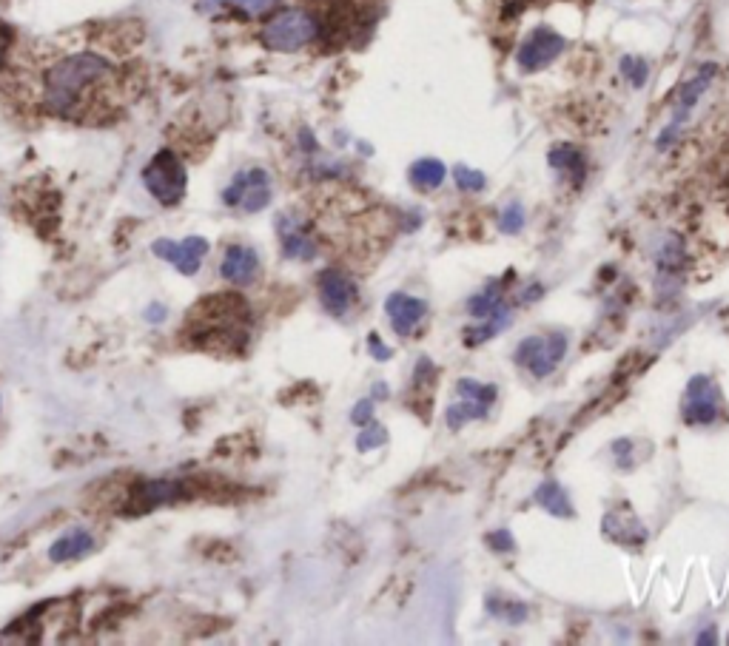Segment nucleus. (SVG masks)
Masks as SVG:
<instances>
[{
	"label": "nucleus",
	"instance_id": "nucleus-16",
	"mask_svg": "<svg viewBox=\"0 0 729 646\" xmlns=\"http://www.w3.org/2000/svg\"><path fill=\"white\" fill-rule=\"evenodd\" d=\"M533 501H536L539 507H544V510H547V513H550L553 518L576 516V507H573V501H570L567 490L561 487L559 481L547 479L544 484H539V487H536V496H533Z\"/></svg>",
	"mask_w": 729,
	"mask_h": 646
},
{
	"label": "nucleus",
	"instance_id": "nucleus-7",
	"mask_svg": "<svg viewBox=\"0 0 729 646\" xmlns=\"http://www.w3.org/2000/svg\"><path fill=\"white\" fill-rule=\"evenodd\" d=\"M718 413H721V393L715 388L710 376L698 373L692 376L690 385H687V396H684V405H681V416L690 427H707L718 422Z\"/></svg>",
	"mask_w": 729,
	"mask_h": 646
},
{
	"label": "nucleus",
	"instance_id": "nucleus-1",
	"mask_svg": "<svg viewBox=\"0 0 729 646\" xmlns=\"http://www.w3.org/2000/svg\"><path fill=\"white\" fill-rule=\"evenodd\" d=\"M117 69L109 57L77 49L55 57L40 72V106L55 117L94 120V114L114 109Z\"/></svg>",
	"mask_w": 729,
	"mask_h": 646
},
{
	"label": "nucleus",
	"instance_id": "nucleus-31",
	"mask_svg": "<svg viewBox=\"0 0 729 646\" xmlns=\"http://www.w3.org/2000/svg\"><path fill=\"white\" fill-rule=\"evenodd\" d=\"M368 353L374 356L376 362H388V359L393 356V348H388V345L382 342V336H379V333L371 331L368 333Z\"/></svg>",
	"mask_w": 729,
	"mask_h": 646
},
{
	"label": "nucleus",
	"instance_id": "nucleus-28",
	"mask_svg": "<svg viewBox=\"0 0 729 646\" xmlns=\"http://www.w3.org/2000/svg\"><path fill=\"white\" fill-rule=\"evenodd\" d=\"M524 228V205L522 203H510L502 211V217H499V231L507 234V237H513V234H519Z\"/></svg>",
	"mask_w": 729,
	"mask_h": 646
},
{
	"label": "nucleus",
	"instance_id": "nucleus-8",
	"mask_svg": "<svg viewBox=\"0 0 729 646\" xmlns=\"http://www.w3.org/2000/svg\"><path fill=\"white\" fill-rule=\"evenodd\" d=\"M561 52H564V37L559 32H553L550 26H539L519 46L516 63H519L522 72H539L544 66H550Z\"/></svg>",
	"mask_w": 729,
	"mask_h": 646
},
{
	"label": "nucleus",
	"instance_id": "nucleus-21",
	"mask_svg": "<svg viewBox=\"0 0 729 646\" xmlns=\"http://www.w3.org/2000/svg\"><path fill=\"white\" fill-rule=\"evenodd\" d=\"M510 322H513V311H510L507 305H502L496 314L482 319V325H476V328L465 331V345H482L487 339H493L499 331H505Z\"/></svg>",
	"mask_w": 729,
	"mask_h": 646
},
{
	"label": "nucleus",
	"instance_id": "nucleus-5",
	"mask_svg": "<svg viewBox=\"0 0 729 646\" xmlns=\"http://www.w3.org/2000/svg\"><path fill=\"white\" fill-rule=\"evenodd\" d=\"M567 353V333H547V336H524L513 351V362L530 370L533 379H547L559 368Z\"/></svg>",
	"mask_w": 729,
	"mask_h": 646
},
{
	"label": "nucleus",
	"instance_id": "nucleus-2",
	"mask_svg": "<svg viewBox=\"0 0 729 646\" xmlns=\"http://www.w3.org/2000/svg\"><path fill=\"white\" fill-rule=\"evenodd\" d=\"M248 308L240 296H211L191 308L186 328L180 333L191 348L211 353L243 351L248 339Z\"/></svg>",
	"mask_w": 729,
	"mask_h": 646
},
{
	"label": "nucleus",
	"instance_id": "nucleus-13",
	"mask_svg": "<svg viewBox=\"0 0 729 646\" xmlns=\"http://www.w3.org/2000/svg\"><path fill=\"white\" fill-rule=\"evenodd\" d=\"M220 274H223L231 285H237V288L251 285L254 279L260 277V257H257V251L248 248V245H231V248L223 254Z\"/></svg>",
	"mask_w": 729,
	"mask_h": 646
},
{
	"label": "nucleus",
	"instance_id": "nucleus-22",
	"mask_svg": "<svg viewBox=\"0 0 729 646\" xmlns=\"http://www.w3.org/2000/svg\"><path fill=\"white\" fill-rule=\"evenodd\" d=\"M487 416H490V410L476 405V402H470V399H459V402H453L445 410V419H448V425L453 430H459V427L468 425V422H476V419H487Z\"/></svg>",
	"mask_w": 729,
	"mask_h": 646
},
{
	"label": "nucleus",
	"instance_id": "nucleus-25",
	"mask_svg": "<svg viewBox=\"0 0 729 646\" xmlns=\"http://www.w3.org/2000/svg\"><path fill=\"white\" fill-rule=\"evenodd\" d=\"M382 444H388V430H385V425H379V422L371 419L368 425L362 427V433L356 436V450L359 453H368V450H376Z\"/></svg>",
	"mask_w": 729,
	"mask_h": 646
},
{
	"label": "nucleus",
	"instance_id": "nucleus-27",
	"mask_svg": "<svg viewBox=\"0 0 729 646\" xmlns=\"http://www.w3.org/2000/svg\"><path fill=\"white\" fill-rule=\"evenodd\" d=\"M621 72L630 80L633 89H641L647 83V77H650V63L644 57H624L621 60Z\"/></svg>",
	"mask_w": 729,
	"mask_h": 646
},
{
	"label": "nucleus",
	"instance_id": "nucleus-35",
	"mask_svg": "<svg viewBox=\"0 0 729 646\" xmlns=\"http://www.w3.org/2000/svg\"><path fill=\"white\" fill-rule=\"evenodd\" d=\"M6 52V32H3V26H0V57Z\"/></svg>",
	"mask_w": 729,
	"mask_h": 646
},
{
	"label": "nucleus",
	"instance_id": "nucleus-11",
	"mask_svg": "<svg viewBox=\"0 0 729 646\" xmlns=\"http://www.w3.org/2000/svg\"><path fill=\"white\" fill-rule=\"evenodd\" d=\"M151 251H154L160 259L171 262L180 274L191 277V274H197L200 265H203V257L208 254V242L203 240V237H186L183 242L157 240Z\"/></svg>",
	"mask_w": 729,
	"mask_h": 646
},
{
	"label": "nucleus",
	"instance_id": "nucleus-20",
	"mask_svg": "<svg viewBox=\"0 0 729 646\" xmlns=\"http://www.w3.org/2000/svg\"><path fill=\"white\" fill-rule=\"evenodd\" d=\"M505 302V291H502V282H493V285H487L485 291H479V294H473L468 299V314L473 319H487V316H493Z\"/></svg>",
	"mask_w": 729,
	"mask_h": 646
},
{
	"label": "nucleus",
	"instance_id": "nucleus-34",
	"mask_svg": "<svg viewBox=\"0 0 729 646\" xmlns=\"http://www.w3.org/2000/svg\"><path fill=\"white\" fill-rule=\"evenodd\" d=\"M388 396H391L388 385H382V382H379V385H374V399H379V402H382V399H388Z\"/></svg>",
	"mask_w": 729,
	"mask_h": 646
},
{
	"label": "nucleus",
	"instance_id": "nucleus-3",
	"mask_svg": "<svg viewBox=\"0 0 729 646\" xmlns=\"http://www.w3.org/2000/svg\"><path fill=\"white\" fill-rule=\"evenodd\" d=\"M322 35V20L308 9H282L262 26L260 40L274 52H300Z\"/></svg>",
	"mask_w": 729,
	"mask_h": 646
},
{
	"label": "nucleus",
	"instance_id": "nucleus-29",
	"mask_svg": "<svg viewBox=\"0 0 729 646\" xmlns=\"http://www.w3.org/2000/svg\"><path fill=\"white\" fill-rule=\"evenodd\" d=\"M487 547L493 553H513L516 550V538H513L510 530H493V533H487Z\"/></svg>",
	"mask_w": 729,
	"mask_h": 646
},
{
	"label": "nucleus",
	"instance_id": "nucleus-26",
	"mask_svg": "<svg viewBox=\"0 0 729 646\" xmlns=\"http://www.w3.org/2000/svg\"><path fill=\"white\" fill-rule=\"evenodd\" d=\"M453 180H456V185H459L462 191H468V194H479V191H485V185H487L485 174H482V171H476V168H468V166L453 168Z\"/></svg>",
	"mask_w": 729,
	"mask_h": 646
},
{
	"label": "nucleus",
	"instance_id": "nucleus-24",
	"mask_svg": "<svg viewBox=\"0 0 729 646\" xmlns=\"http://www.w3.org/2000/svg\"><path fill=\"white\" fill-rule=\"evenodd\" d=\"M487 612L502 618L507 624H522L527 618V607L519 604V601H502V595H490L487 598Z\"/></svg>",
	"mask_w": 729,
	"mask_h": 646
},
{
	"label": "nucleus",
	"instance_id": "nucleus-18",
	"mask_svg": "<svg viewBox=\"0 0 729 646\" xmlns=\"http://www.w3.org/2000/svg\"><path fill=\"white\" fill-rule=\"evenodd\" d=\"M408 177H411V183L416 188H422V191H433V188H439V185L445 183V177H448V168L442 160H436V157H422V160H416L408 171Z\"/></svg>",
	"mask_w": 729,
	"mask_h": 646
},
{
	"label": "nucleus",
	"instance_id": "nucleus-14",
	"mask_svg": "<svg viewBox=\"0 0 729 646\" xmlns=\"http://www.w3.org/2000/svg\"><path fill=\"white\" fill-rule=\"evenodd\" d=\"M197 6L211 18H223V15L262 18L277 6V0H197Z\"/></svg>",
	"mask_w": 729,
	"mask_h": 646
},
{
	"label": "nucleus",
	"instance_id": "nucleus-23",
	"mask_svg": "<svg viewBox=\"0 0 729 646\" xmlns=\"http://www.w3.org/2000/svg\"><path fill=\"white\" fill-rule=\"evenodd\" d=\"M456 393H459V399H470V402H476V405L490 410L493 402H496V396H499V388L496 385H482L476 379H459L456 382Z\"/></svg>",
	"mask_w": 729,
	"mask_h": 646
},
{
	"label": "nucleus",
	"instance_id": "nucleus-9",
	"mask_svg": "<svg viewBox=\"0 0 729 646\" xmlns=\"http://www.w3.org/2000/svg\"><path fill=\"white\" fill-rule=\"evenodd\" d=\"M319 302L331 316H345L356 302V282L342 268H325L317 279Z\"/></svg>",
	"mask_w": 729,
	"mask_h": 646
},
{
	"label": "nucleus",
	"instance_id": "nucleus-10",
	"mask_svg": "<svg viewBox=\"0 0 729 646\" xmlns=\"http://www.w3.org/2000/svg\"><path fill=\"white\" fill-rule=\"evenodd\" d=\"M385 314L391 319L393 333L399 339H408L416 331V325H422V319L428 316V302L419 296L405 294V291H393L385 299Z\"/></svg>",
	"mask_w": 729,
	"mask_h": 646
},
{
	"label": "nucleus",
	"instance_id": "nucleus-6",
	"mask_svg": "<svg viewBox=\"0 0 729 646\" xmlns=\"http://www.w3.org/2000/svg\"><path fill=\"white\" fill-rule=\"evenodd\" d=\"M223 203L243 208L245 214H257L271 203V177L262 168H248L234 177V183L223 191Z\"/></svg>",
	"mask_w": 729,
	"mask_h": 646
},
{
	"label": "nucleus",
	"instance_id": "nucleus-17",
	"mask_svg": "<svg viewBox=\"0 0 729 646\" xmlns=\"http://www.w3.org/2000/svg\"><path fill=\"white\" fill-rule=\"evenodd\" d=\"M94 547V538L92 533H86V530H72V533H66V536H60L49 547V558L55 561V564H66V561H77V558H83L86 553H92Z\"/></svg>",
	"mask_w": 729,
	"mask_h": 646
},
{
	"label": "nucleus",
	"instance_id": "nucleus-32",
	"mask_svg": "<svg viewBox=\"0 0 729 646\" xmlns=\"http://www.w3.org/2000/svg\"><path fill=\"white\" fill-rule=\"evenodd\" d=\"M371 419H374V399H362V402H356V407L351 410V422H354L356 427H365Z\"/></svg>",
	"mask_w": 729,
	"mask_h": 646
},
{
	"label": "nucleus",
	"instance_id": "nucleus-12",
	"mask_svg": "<svg viewBox=\"0 0 729 646\" xmlns=\"http://www.w3.org/2000/svg\"><path fill=\"white\" fill-rule=\"evenodd\" d=\"M277 234L282 242V257L297 259V262H311L317 257V242L308 234V225L297 220V214H280L277 217Z\"/></svg>",
	"mask_w": 729,
	"mask_h": 646
},
{
	"label": "nucleus",
	"instance_id": "nucleus-15",
	"mask_svg": "<svg viewBox=\"0 0 729 646\" xmlns=\"http://www.w3.org/2000/svg\"><path fill=\"white\" fill-rule=\"evenodd\" d=\"M718 74V66L715 63H704L701 66V72L692 77L690 83L678 92V106H675V117H673V126L678 129L687 117H690V111L695 109V103L701 100V94L710 89L712 77Z\"/></svg>",
	"mask_w": 729,
	"mask_h": 646
},
{
	"label": "nucleus",
	"instance_id": "nucleus-30",
	"mask_svg": "<svg viewBox=\"0 0 729 646\" xmlns=\"http://www.w3.org/2000/svg\"><path fill=\"white\" fill-rule=\"evenodd\" d=\"M613 456L621 470H630L633 467V439H618L613 442Z\"/></svg>",
	"mask_w": 729,
	"mask_h": 646
},
{
	"label": "nucleus",
	"instance_id": "nucleus-19",
	"mask_svg": "<svg viewBox=\"0 0 729 646\" xmlns=\"http://www.w3.org/2000/svg\"><path fill=\"white\" fill-rule=\"evenodd\" d=\"M550 168H556L561 174H567V177H573L576 183L584 180V154H581L579 148L570 146V143H561L550 151Z\"/></svg>",
	"mask_w": 729,
	"mask_h": 646
},
{
	"label": "nucleus",
	"instance_id": "nucleus-33",
	"mask_svg": "<svg viewBox=\"0 0 729 646\" xmlns=\"http://www.w3.org/2000/svg\"><path fill=\"white\" fill-rule=\"evenodd\" d=\"M715 641H718V635H715V629H704V632H701V635H698V638H695V644H715Z\"/></svg>",
	"mask_w": 729,
	"mask_h": 646
},
{
	"label": "nucleus",
	"instance_id": "nucleus-4",
	"mask_svg": "<svg viewBox=\"0 0 729 646\" xmlns=\"http://www.w3.org/2000/svg\"><path fill=\"white\" fill-rule=\"evenodd\" d=\"M143 185L160 205H177L186 197V166L174 151L154 154L149 166L143 168Z\"/></svg>",
	"mask_w": 729,
	"mask_h": 646
}]
</instances>
